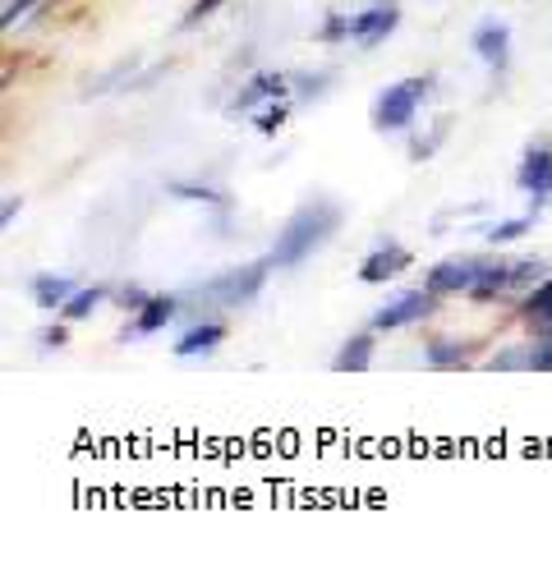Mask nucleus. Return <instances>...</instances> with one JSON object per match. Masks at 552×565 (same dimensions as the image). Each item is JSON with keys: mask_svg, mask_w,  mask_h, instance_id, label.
<instances>
[{"mask_svg": "<svg viewBox=\"0 0 552 565\" xmlns=\"http://www.w3.org/2000/svg\"><path fill=\"white\" fill-rule=\"evenodd\" d=\"M341 221H346V212L331 203V198H309V203L295 207V212L286 216L282 231H276V239H272V248H267L272 267L286 271V267L309 263L314 253L341 231Z\"/></svg>", "mask_w": 552, "mask_h": 565, "instance_id": "obj_1", "label": "nucleus"}, {"mask_svg": "<svg viewBox=\"0 0 552 565\" xmlns=\"http://www.w3.org/2000/svg\"><path fill=\"white\" fill-rule=\"evenodd\" d=\"M267 276H272V258H258V263H244V267H231V271L203 280L189 299H199L208 308H244V303H254L263 295Z\"/></svg>", "mask_w": 552, "mask_h": 565, "instance_id": "obj_2", "label": "nucleus"}, {"mask_svg": "<svg viewBox=\"0 0 552 565\" xmlns=\"http://www.w3.org/2000/svg\"><path fill=\"white\" fill-rule=\"evenodd\" d=\"M433 93V83L428 78H396V83H386V88L373 97V110H369V120L378 134H401L414 125V116H420V106L428 102Z\"/></svg>", "mask_w": 552, "mask_h": 565, "instance_id": "obj_3", "label": "nucleus"}, {"mask_svg": "<svg viewBox=\"0 0 552 565\" xmlns=\"http://www.w3.org/2000/svg\"><path fill=\"white\" fill-rule=\"evenodd\" d=\"M488 267H492L488 253H469V258H442V263L428 267L424 286H428L433 295H469V290H475L479 280H484Z\"/></svg>", "mask_w": 552, "mask_h": 565, "instance_id": "obj_4", "label": "nucleus"}, {"mask_svg": "<svg viewBox=\"0 0 552 565\" xmlns=\"http://www.w3.org/2000/svg\"><path fill=\"white\" fill-rule=\"evenodd\" d=\"M433 303H437V295L424 286V290H401V295H392L386 299L378 313L369 318V327L373 331H401V327H414V322H424V318H433Z\"/></svg>", "mask_w": 552, "mask_h": 565, "instance_id": "obj_5", "label": "nucleus"}, {"mask_svg": "<svg viewBox=\"0 0 552 565\" xmlns=\"http://www.w3.org/2000/svg\"><path fill=\"white\" fill-rule=\"evenodd\" d=\"M396 23H401V6H396V0H378V6L359 10V14L350 19V42L364 46V51H373V46H382L386 38L396 33Z\"/></svg>", "mask_w": 552, "mask_h": 565, "instance_id": "obj_6", "label": "nucleus"}, {"mask_svg": "<svg viewBox=\"0 0 552 565\" xmlns=\"http://www.w3.org/2000/svg\"><path fill=\"white\" fill-rule=\"evenodd\" d=\"M516 184L534 198V207L548 203V198H552V143H530V148H524Z\"/></svg>", "mask_w": 552, "mask_h": 565, "instance_id": "obj_7", "label": "nucleus"}, {"mask_svg": "<svg viewBox=\"0 0 552 565\" xmlns=\"http://www.w3.org/2000/svg\"><path fill=\"white\" fill-rule=\"evenodd\" d=\"M282 97H290V78L286 74H254L244 83V88L235 93V102H231V116H254V110L263 106V102H282Z\"/></svg>", "mask_w": 552, "mask_h": 565, "instance_id": "obj_8", "label": "nucleus"}, {"mask_svg": "<svg viewBox=\"0 0 552 565\" xmlns=\"http://www.w3.org/2000/svg\"><path fill=\"white\" fill-rule=\"evenodd\" d=\"M410 263H414V258H410V248L386 239V244H378V248L369 253L364 263H359V280H364V286H386V280H396Z\"/></svg>", "mask_w": 552, "mask_h": 565, "instance_id": "obj_9", "label": "nucleus"}, {"mask_svg": "<svg viewBox=\"0 0 552 565\" xmlns=\"http://www.w3.org/2000/svg\"><path fill=\"white\" fill-rule=\"evenodd\" d=\"M469 46H475V55H479L488 70H507V61H511V23L484 19L475 28V38H469Z\"/></svg>", "mask_w": 552, "mask_h": 565, "instance_id": "obj_10", "label": "nucleus"}, {"mask_svg": "<svg viewBox=\"0 0 552 565\" xmlns=\"http://www.w3.org/2000/svg\"><path fill=\"white\" fill-rule=\"evenodd\" d=\"M221 341H226V322H221V318H199L189 331L176 335V359L212 354V350H221Z\"/></svg>", "mask_w": 552, "mask_h": 565, "instance_id": "obj_11", "label": "nucleus"}, {"mask_svg": "<svg viewBox=\"0 0 552 565\" xmlns=\"http://www.w3.org/2000/svg\"><path fill=\"white\" fill-rule=\"evenodd\" d=\"M176 313H180V295H152L148 308H138L134 322H129L120 335H125V341H129V335H134V341H138V335H152V331H161L166 322H176Z\"/></svg>", "mask_w": 552, "mask_h": 565, "instance_id": "obj_12", "label": "nucleus"}, {"mask_svg": "<svg viewBox=\"0 0 552 565\" xmlns=\"http://www.w3.org/2000/svg\"><path fill=\"white\" fill-rule=\"evenodd\" d=\"M78 286L70 276H55V271H38L33 280H28V295H33V303L42 308V313H61L65 299L74 295Z\"/></svg>", "mask_w": 552, "mask_h": 565, "instance_id": "obj_13", "label": "nucleus"}, {"mask_svg": "<svg viewBox=\"0 0 552 565\" xmlns=\"http://www.w3.org/2000/svg\"><path fill=\"white\" fill-rule=\"evenodd\" d=\"M373 350H378V331H354L350 341L337 350V359H331V369L337 373H364L369 363H373Z\"/></svg>", "mask_w": 552, "mask_h": 565, "instance_id": "obj_14", "label": "nucleus"}, {"mask_svg": "<svg viewBox=\"0 0 552 565\" xmlns=\"http://www.w3.org/2000/svg\"><path fill=\"white\" fill-rule=\"evenodd\" d=\"M520 322L534 331H552V271L539 280L534 290H524L520 299Z\"/></svg>", "mask_w": 552, "mask_h": 565, "instance_id": "obj_15", "label": "nucleus"}, {"mask_svg": "<svg viewBox=\"0 0 552 565\" xmlns=\"http://www.w3.org/2000/svg\"><path fill=\"white\" fill-rule=\"evenodd\" d=\"M171 198H184V203H199V207H212V212H231V193L216 189V184H203V180H171L166 184Z\"/></svg>", "mask_w": 552, "mask_h": 565, "instance_id": "obj_16", "label": "nucleus"}, {"mask_svg": "<svg viewBox=\"0 0 552 565\" xmlns=\"http://www.w3.org/2000/svg\"><path fill=\"white\" fill-rule=\"evenodd\" d=\"M106 299H110V290H106V286H83V290H74V295L65 299V308H61L55 318H65V322H83V318H93Z\"/></svg>", "mask_w": 552, "mask_h": 565, "instance_id": "obj_17", "label": "nucleus"}, {"mask_svg": "<svg viewBox=\"0 0 552 565\" xmlns=\"http://www.w3.org/2000/svg\"><path fill=\"white\" fill-rule=\"evenodd\" d=\"M424 359H428V369H465L469 363V345H456V341H428L424 345Z\"/></svg>", "mask_w": 552, "mask_h": 565, "instance_id": "obj_18", "label": "nucleus"}, {"mask_svg": "<svg viewBox=\"0 0 552 565\" xmlns=\"http://www.w3.org/2000/svg\"><path fill=\"white\" fill-rule=\"evenodd\" d=\"M543 276H548V263L543 258H516L511 263V290H534Z\"/></svg>", "mask_w": 552, "mask_h": 565, "instance_id": "obj_19", "label": "nucleus"}, {"mask_svg": "<svg viewBox=\"0 0 552 565\" xmlns=\"http://www.w3.org/2000/svg\"><path fill=\"white\" fill-rule=\"evenodd\" d=\"M530 225H534V216L497 221V225H488V244H516V239H524V235H530Z\"/></svg>", "mask_w": 552, "mask_h": 565, "instance_id": "obj_20", "label": "nucleus"}, {"mask_svg": "<svg viewBox=\"0 0 552 565\" xmlns=\"http://www.w3.org/2000/svg\"><path fill=\"white\" fill-rule=\"evenodd\" d=\"M38 6H42V0H10L6 14H0V28H6V33H14V28H23L28 19H33Z\"/></svg>", "mask_w": 552, "mask_h": 565, "instance_id": "obj_21", "label": "nucleus"}, {"mask_svg": "<svg viewBox=\"0 0 552 565\" xmlns=\"http://www.w3.org/2000/svg\"><path fill=\"white\" fill-rule=\"evenodd\" d=\"M286 116H290V102H267V110H258L254 125H258V134H276L286 125Z\"/></svg>", "mask_w": 552, "mask_h": 565, "instance_id": "obj_22", "label": "nucleus"}, {"mask_svg": "<svg viewBox=\"0 0 552 565\" xmlns=\"http://www.w3.org/2000/svg\"><path fill=\"white\" fill-rule=\"evenodd\" d=\"M110 299H116V303L125 308V313L134 318L138 308H148V299H152V295H148V290H138V286H129V280H125V286H116V290H110Z\"/></svg>", "mask_w": 552, "mask_h": 565, "instance_id": "obj_23", "label": "nucleus"}, {"mask_svg": "<svg viewBox=\"0 0 552 565\" xmlns=\"http://www.w3.org/2000/svg\"><path fill=\"white\" fill-rule=\"evenodd\" d=\"M322 42H350V19L346 14H327V23L318 28Z\"/></svg>", "mask_w": 552, "mask_h": 565, "instance_id": "obj_24", "label": "nucleus"}, {"mask_svg": "<svg viewBox=\"0 0 552 565\" xmlns=\"http://www.w3.org/2000/svg\"><path fill=\"white\" fill-rule=\"evenodd\" d=\"M221 6H226V0H193V6H189V14H184V23L180 28H199L208 14H216Z\"/></svg>", "mask_w": 552, "mask_h": 565, "instance_id": "obj_25", "label": "nucleus"}, {"mask_svg": "<svg viewBox=\"0 0 552 565\" xmlns=\"http://www.w3.org/2000/svg\"><path fill=\"white\" fill-rule=\"evenodd\" d=\"M65 341H70V331H65V318L55 322V327H42V331H38V345H42V350H61Z\"/></svg>", "mask_w": 552, "mask_h": 565, "instance_id": "obj_26", "label": "nucleus"}, {"mask_svg": "<svg viewBox=\"0 0 552 565\" xmlns=\"http://www.w3.org/2000/svg\"><path fill=\"white\" fill-rule=\"evenodd\" d=\"M534 373H552V331H539V345H534Z\"/></svg>", "mask_w": 552, "mask_h": 565, "instance_id": "obj_27", "label": "nucleus"}, {"mask_svg": "<svg viewBox=\"0 0 552 565\" xmlns=\"http://www.w3.org/2000/svg\"><path fill=\"white\" fill-rule=\"evenodd\" d=\"M19 207H23V198H19V193H10V198H6V207H0V225H14Z\"/></svg>", "mask_w": 552, "mask_h": 565, "instance_id": "obj_28", "label": "nucleus"}]
</instances>
